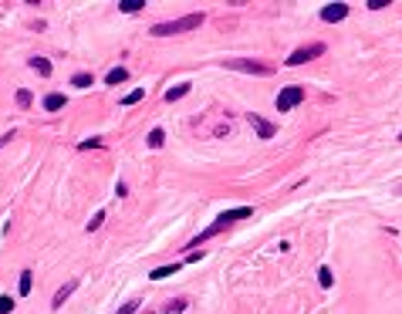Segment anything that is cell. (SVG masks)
<instances>
[{
  "instance_id": "6da1fadb",
  "label": "cell",
  "mask_w": 402,
  "mask_h": 314,
  "mask_svg": "<svg viewBox=\"0 0 402 314\" xmlns=\"http://www.w3.org/2000/svg\"><path fill=\"white\" fill-rule=\"evenodd\" d=\"M247 216H254V210H250V206H237V210H227V213H220V216H216V220H213V223H210V227H206V230H203L196 240H190V247H186V250H196L203 240H210V236L223 233L230 223H237V220H247Z\"/></svg>"
},
{
  "instance_id": "7a4b0ae2",
  "label": "cell",
  "mask_w": 402,
  "mask_h": 314,
  "mask_svg": "<svg viewBox=\"0 0 402 314\" xmlns=\"http://www.w3.org/2000/svg\"><path fill=\"white\" fill-rule=\"evenodd\" d=\"M200 24H203V14H186V17H179V20H162V24H156L152 34H156V37H173V34L193 31V27H200Z\"/></svg>"
},
{
  "instance_id": "3957f363",
  "label": "cell",
  "mask_w": 402,
  "mask_h": 314,
  "mask_svg": "<svg viewBox=\"0 0 402 314\" xmlns=\"http://www.w3.org/2000/svg\"><path fill=\"white\" fill-rule=\"evenodd\" d=\"M304 101V88L301 84H291V88H280V95H277V112H291V108H297Z\"/></svg>"
},
{
  "instance_id": "277c9868",
  "label": "cell",
  "mask_w": 402,
  "mask_h": 314,
  "mask_svg": "<svg viewBox=\"0 0 402 314\" xmlns=\"http://www.w3.org/2000/svg\"><path fill=\"white\" fill-rule=\"evenodd\" d=\"M227 68H233V71H250V75H274V65H267V61H223Z\"/></svg>"
},
{
  "instance_id": "5b68a950",
  "label": "cell",
  "mask_w": 402,
  "mask_h": 314,
  "mask_svg": "<svg viewBox=\"0 0 402 314\" xmlns=\"http://www.w3.org/2000/svg\"><path fill=\"white\" fill-rule=\"evenodd\" d=\"M321 54H325V44H308V48H297V51L287 58V65H291V68H297V65L315 61V58H321Z\"/></svg>"
},
{
  "instance_id": "8992f818",
  "label": "cell",
  "mask_w": 402,
  "mask_h": 314,
  "mask_svg": "<svg viewBox=\"0 0 402 314\" xmlns=\"http://www.w3.org/2000/svg\"><path fill=\"white\" fill-rule=\"evenodd\" d=\"M345 17H348V3H328L321 10V20L325 24H335V20H345Z\"/></svg>"
},
{
  "instance_id": "52a82bcc",
  "label": "cell",
  "mask_w": 402,
  "mask_h": 314,
  "mask_svg": "<svg viewBox=\"0 0 402 314\" xmlns=\"http://www.w3.org/2000/svg\"><path fill=\"white\" fill-rule=\"evenodd\" d=\"M250 125L257 129V135H261V139H274V135H277V129H274L270 122H264L257 112H250Z\"/></svg>"
},
{
  "instance_id": "ba28073f",
  "label": "cell",
  "mask_w": 402,
  "mask_h": 314,
  "mask_svg": "<svg viewBox=\"0 0 402 314\" xmlns=\"http://www.w3.org/2000/svg\"><path fill=\"white\" fill-rule=\"evenodd\" d=\"M74 291H78V281H68L65 287H58V294H54V301H51V308H61V304H65L68 297H71V294H74Z\"/></svg>"
},
{
  "instance_id": "9c48e42d",
  "label": "cell",
  "mask_w": 402,
  "mask_h": 314,
  "mask_svg": "<svg viewBox=\"0 0 402 314\" xmlns=\"http://www.w3.org/2000/svg\"><path fill=\"white\" fill-rule=\"evenodd\" d=\"M176 270H179V264H166V267H156L149 277H152V281H166V277H173Z\"/></svg>"
},
{
  "instance_id": "30bf717a",
  "label": "cell",
  "mask_w": 402,
  "mask_h": 314,
  "mask_svg": "<svg viewBox=\"0 0 402 314\" xmlns=\"http://www.w3.org/2000/svg\"><path fill=\"white\" fill-rule=\"evenodd\" d=\"M125 78H129V71H125V68H112V71L105 75V84H122Z\"/></svg>"
},
{
  "instance_id": "8fae6325",
  "label": "cell",
  "mask_w": 402,
  "mask_h": 314,
  "mask_svg": "<svg viewBox=\"0 0 402 314\" xmlns=\"http://www.w3.org/2000/svg\"><path fill=\"white\" fill-rule=\"evenodd\" d=\"M31 68H34L37 75H51V61H48V58H31Z\"/></svg>"
},
{
  "instance_id": "7c38bea8",
  "label": "cell",
  "mask_w": 402,
  "mask_h": 314,
  "mask_svg": "<svg viewBox=\"0 0 402 314\" xmlns=\"http://www.w3.org/2000/svg\"><path fill=\"white\" fill-rule=\"evenodd\" d=\"M186 91H190V84L183 81V84H176V88H169V91H166V101H179Z\"/></svg>"
},
{
  "instance_id": "4fadbf2b",
  "label": "cell",
  "mask_w": 402,
  "mask_h": 314,
  "mask_svg": "<svg viewBox=\"0 0 402 314\" xmlns=\"http://www.w3.org/2000/svg\"><path fill=\"white\" fill-rule=\"evenodd\" d=\"M44 108H48V112L65 108V95H48V98H44Z\"/></svg>"
},
{
  "instance_id": "5bb4252c",
  "label": "cell",
  "mask_w": 402,
  "mask_h": 314,
  "mask_svg": "<svg viewBox=\"0 0 402 314\" xmlns=\"http://www.w3.org/2000/svg\"><path fill=\"white\" fill-rule=\"evenodd\" d=\"M91 75H88V71H78V75H74V78H71V84H74V88H91Z\"/></svg>"
},
{
  "instance_id": "9a60e30c",
  "label": "cell",
  "mask_w": 402,
  "mask_h": 314,
  "mask_svg": "<svg viewBox=\"0 0 402 314\" xmlns=\"http://www.w3.org/2000/svg\"><path fill=\"white\" fill-rule=\"evenodd\" d=\"M119 7H122L125 14H135V10H142V7H145V0H119Z\"/></svg>"
},
{
  "instance_id": "2e32d148",
  "label": "cell",
  "mask_w": 402,
  "mask_h": 314,
  "mask_svg": "<svg viewBox=\"0 0 402 314\" xmlns=\"http://www.w3.org/2000/svg\"><path fill=\"white\" fill-rule=\"evenodd\" d=\"M162 142H166V132H162V129H152V132H149V146H152V149H159Z\"/></svg>"
},
{
  "instance_id": "e0dca14e",
  "label": "cell",
  "mask_w": 402,
  "mask_h": 314,
  "mask_svg": "<svg viewBox=\"0 0 402 314\" xmlns=\"http://www.w3.org/2000/svg\"><path fill=\"white\" fill-rule=\"evenodd\" d=\"M31 284H34V274L24 270V274H20V294H31Z\"/></svg>"
},
{
  "instance_id": "ac0fdd59",
  "label": "cell",
  "mask_w": 402,
  "mask_h": 314,
  "mask_svg": "<svg viewBox=\"0 0 402 314\" xmlns=\"http://www.w3.org/2000/svg\"><path fill=\"white\" fill-rule=\"evenodd\" d=\"M318 281H321V287H332V284H335V277H332V270H328V267H321V270H318Z\"/></svg>"
},
{
  "instance_id": "d6986e66",
  "label": "cell",
  "mask_w": 402,
  "mask_h": 314,
  "mask_svg": "<svg viewBox=\"0 0 402 314\" xmlns=\"http://www.w3.org/2000/svg\"><path fill=\"white\" fill-rule=\"evenodd\" d=\"M142 95H145V91H142V88H135V91H129V95L122 98V105H135V101H139Z\"/></svg>"
},
{
  "instance_id": "ffe728a7",
  "label": "cell",
  "mask_w": 402,
  "mask_h": 314,
  "mask_svg": "<svg viewBox=\"0 0 402 314\" xmlns=\"http://www.w3.org/2000/svg\"><path fill=\"white\" fill-rule=\"evenodd\" d=\"M183 311H186V301H183V297H179V301H173V304L166 308V314H183Z\"/></svg>"
},
{
  "instance_id": "44dd1931",
  "label": "cell",
  "mask_w": 402,
  "mask_h": 314,
  "mask_svg": "<svg viewBox=\"0 0 402 314\" xmlns=\"http://www.w3.org/2000/svg\"><path fill=\"white\" fill-rule=\"evenodd\" d=\"M102 220H105V210H98V213L91 216V223H88V233H91V230H98V227H102Z\"/></svg>"
},
{
  "instance_id": "7402d4cb",
  "label": "cell",
  "mask_w": 402,
  "mask_h": 314,
  "mask_svg": "<svg viewBox=\"0 0 402 314\" xmlns=\"http://www.w3.org/2000/svg\"><path fill=\"white\" fill-rule=\"evenodd\" d=\"M17 105L27 108V105H31V91H17Z\"/></svg>"
},
{
  "instance_id": "603a6c76",
  "label": "cell",
  "mask_w": 402,
  "mask_h": 314,
  "mask_svg": "<svg viewBox=\"0 0 402 314\" xmlns=\"http://www.w3.org/2000/svg\"><path fill=\"white\" fill-rule=\"evenodd\" d=\"M102 146H105L102 139H85V142H81V149H102Z\"/></svg>"
},
{
  "instance_id": "cb8c5ba5",
  "label": "cell",
  "mask_w": 402,
  "mask_h": 314,
  "mask_svg": "<svg viewBox=\"0 0 402 314\" xmlns=\"http://www.w3.org/2000/svg\"><path fill=\"white\" fill-rule=\"evenodd\" d=\"M7 311H14V301L10 297H0V314H7Z\"/></svg>"
},
{
  "instance_id": "d4e9b609",
  "label": "cell",
  "mask_w": 402,
  "mask_h": 314,
  "mask_svg": "<svg viewBox=\"0 0 402 314\" xmlns=\"http://www.w3.org/2000/svg\"><path fill=\"white\" fill-rule=\"evenodd\" d=\"M135 311H139V301H129V304H125L119 314H135Z\"/></svg>"
},
{
  "instance_id": "484cf974",
  "label": "cell",
  "mask_w": 402,
  "mask_h": 314,
  "mask_svg": "<svg viewBox=\"0 0 402 314\" xmlns=\"http://www.w3.org/2000/svg\"><path fill=\"white\" fill-rule=\"evenodd\" d=\"M368 7L372 10H382V7H389V0H368Z\"/></svg>"
},
{
  "instance_id": "4316f807",
  "label": "cell",
  "mask_w": 402,
  "mask_h": 314,
  "mask_svg": "<svg viewBox=\"0 0 402 314\" xmlns=\"http://www.w3.org/2000/svg\"><path fill=\"white\" fill-rule=\"evenodd\" d=\"M399 142H402V135H399Z\"/></svg>"
}]
</instances>
